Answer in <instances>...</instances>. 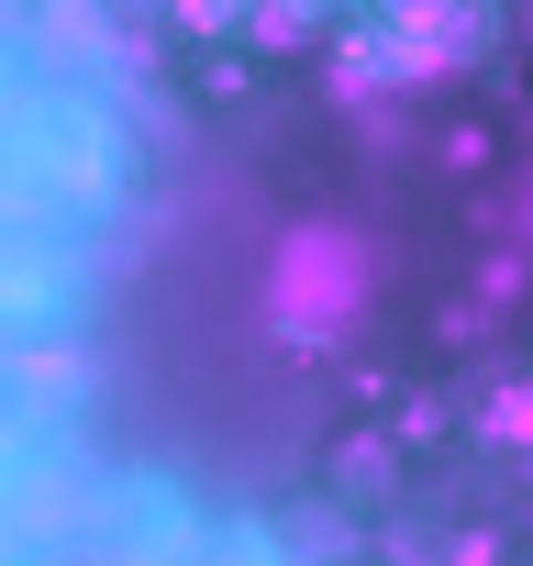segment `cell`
<instances>
[{"mask_svg": "<svg viewBox=\"0 0 533 566\" xmlns=\"http://www.w3.org/2000/svg\"><path fill=\"white\" fill-rule=\"evenodd\" d=\"M356 301H367V244H356V233L301 222L279 255H266V334H279L290 356L334 345V334L356 323Z\"/></svg>", "mask_w": 533, "mask_h": 566, "instance_id": "1", "label": "cell"}]
</instances>
